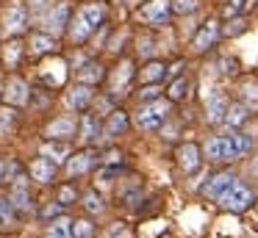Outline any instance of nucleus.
<instances>
[{
  "mask_svg": "<svg viewBox=\"0 0 258 238\" xmlns=\"http://www.w3.org/2000/svg\"><path fill=\"white\" fill-rule=\"evenodd\" d=\"M172 114V100H153V103H145L142 111L136 114V127L139 130H161L167 116Z\"/></svg>",
  "mask_w": 258,
  "mask_h": 238,
  "instance_id": "1",
  "label": "nucleus"
},
{
  "mask_svg": "<svg viewBox=\"0 0 258 238\" xmlns=\"http://www.w3.org/2000/svg\"><path fill=\"white\" fill-rule=\"evenodd\" d=\"M252 202H255V191H252L247 183H241L239 177H236L233 186L219 197V205H222V210H228V213H244V210L252 208Z\"/></svg>",
  "mask_w": 258,
  "mask_h": 238,
  "instance_id": "2",
  "label": "nucleus"
},
{
  "mask_svg": "<svg viewBox=\"0 0 258 238\" xmlns=\"http://www.w3.org/2000/svg\"><path fill=\"white\" fill-rule=\"evenodd\" d=\"M219 36H222L219 20H206L200 25V31L195 33V39H191V50H195V53H206V50H211L214 44H217Z\"/></svg>",
  "mask_w": 258,
  "mask_h": 238,
  "instance_id": "3",
  "label": "nucleus"
},
{
  "mask_svg": "<svg viewBox=\"0 0 258 238\" xmlns=\"http://www.w3.org/2000/svg\"><path fill=\"white\" fill-rule=\"evenodd\" d=\"M172 14V0H147L139 9V17L147 20L150 25H164Z\"/></svg>",
  "mask_w": 258,
  "mask_h": 238,
  "instance_id": "4",
  "label": "nucleus"
},
{
  "mask_svg": "<svg viewBox=\"0 0 258 238\" xmlns=\"http://www.w3.org/2000/svg\"><path fill=\"white\" fill-rule=\"evenodd\" d=\"M70 6L67 3H56V6H50L47 9V14H45V31L47 33H61V31H67L70 28Z\"/></svg>",
  "mask_w": 258,
  "mask_h": 238,
  "instance_id": "5",
  "label": "nucleus"
},
{
  "mask_svg": "<svg viewBox=\"0 0 258 238\" xmlns=\"http://www.w3.org/2000/svg\"><path fill=\"white\" fill-rule=\"evenodd\" d=\"M175 161H178V166L186 172V175H191V172L200 169V164H203V152H200V147H197V144L183 141V144L178 147V152H175Z\"/></svg>",
  "mask_w": 258,
  "mask_h": 238,
  "instance_id": "6",
  "label": "nucleus"
},
{
  "mask_svg": "<svg viewBox=\"0 0 258 238\" xmlns=\"http://www.w3.org/2000/svg\"><path fill=\"white\" fill-rule=\"evenodd\" d=\"M203 158L211 164H230V152H228V138L225 136H211L203 144Z\"/></svg>",
  "mask_w": 258,
  "mask_h": 238,
  "instance_id": "7",
  "label": "nucleus"
},
{
  "mask_svg": "<svg viewBox=\"0 0 258 238\" xmlns=\"http://www.w3.org/2000/svg\"><path fill=\"white\" fill-rule=\"evenodd\" d=\"M233 180H236L233 172H217V175H211V177L206 180V186H203V197H208V199H219L230 186H233Z\"/></svg>",
  "mask_w": 258,
  "mask_h": 238,
  "instance_id": "8",
  "label": "nucleus"
},
{
  "mask_svg": "<svg viewBox=\"0 0 258 238\" xmlns=\"http://www.w3.org/2000/svg\"><path fill=\"white\" fill-rule=\"evenodd\" d=\"M228 105H230V100L225 97V92H211V94H208V100H206V116H208V122L222 125L225 114H228Z\"/></svg>",
  "mask_w": 258,
  "mask_h": 238,
  "instance_id": "9",
  "label": "nucleus"
},
{
  "mask_svg": "<svg viewBox=\"0 0 258 238\" xmlns=\"http://www.w3.org/2000/svg\"><path fill=\"white\" fill-rule=\"evenodd\" d=\"M3 100H6V105H25L31 100L28 83H25L23 77H9V81H6V92H3Z\"/></svg>",
  "mask_w": 258,
  "mask_h": 238,
  "instance_id": "10",
  "label": "nucleus"
},
{
  "mask_svg": "<svg viewBox=\"0 0 258 238\" xmlns=\"http://www.w3.org/2000/svg\"><path fill=\"white\" fill-rule=\"evenodd\" d=\"M9 197H12V202H14V208L17 210H31V188H28V177L25 175H17L12 180V194H9Z\"/></svg>",
  "mask_w": 258,
  "mask_h": 238,
  "instance_id": "11",
  "label": "nucleus"
},
{
  "mask_svg": "<svg viewBox=\"0 0 258 238\" xmlns=\"http://www.w3.org/2000/svg\"><path fill=\"white\" fill-rule=\"evenodd\" d=\"M228 152H230V161H236V158H241V155H247L252 149V136L250 133H241V130H233V133H228Z\"/></svg>",
  "mask_w": 258,
  "mask_h": 238,
  "instance_id": "12",
  "label": "nucleus"
},
{
  "mask_svg": "<svg viewBox=\"0 0 258 238\" xmlns=\"http://www.w3.org/2000/svg\"><path fill=\"white\" fill-rule=\"evenodd\" d=\"M25 25H28V9H25L23 3H14L12 9L6 11V31L12 33V36H20V33L25 31Z\"/></svg>",
  "mask_w": 258,
  "mask_h": 238,
  "instance_id": "13",
  "label": "nucleus"
},
{
  "mask_svg": "<svg viewBox=\"0 0 258 238\" xmlns=\"http://www.w3.org/2000/svg\"><path fill=\"white\" fill-rule=\"evenodd\" d=\"M95 164H97V149H84V152H75L73 158H67V172L75 177L89 172Z\"/></svg>",
  "mask_w": 258,
  "mask_h": 238,
  "instance_id": "14",
  "label": "nucleus"
},
{
  "mask_svg": "<svg viewBox=\"0 0 258 238\" xmlns=\"http://www.w3.org/2000/svg\"><path fill=\"white\" fill-rule=\"evenodd\" d=\"M45 136L47 138H61V141L73 138L75 136V119L73 116H58V119H53L50 125L45 127Z\"/></svg>",
  "mask_w": 258,
  "mask_h": 238,
  "instance_id": "15",
  "label": "nucleus"
},
{
  "mask_svg": "<svg viewBox=\"0 0 258 238\" xmlns=\"http://www.w3.org/2000/svg\"><path fill=\"white\" fill-rule=\"evenodd\" d=\"M31 177H34L36 183H53V177H56V161H50L47 155L36 158L34 164H31Z\"/></svg>",
  "mask_w": 258,
  "mask_h": 238,
  "instance_id": "16",
  "label": "nucleus"
},
{
  "mask_svg": "<svg viewBox=\"0 0 258 238\" xmlns=\"http://www.w3.org/2000/svg\"><path fill=\"white\" fill-rule=\"evenodd\" d=\"M56 47H58V42H56L53 33H47V31L31 33V53L34 55H47V53H53Z\"/></svg>",
  "mask_w": 258,
  "mask_h": 238,
  "instance_id": "17",
  "label": "nucleus"
},
{
  "mask_svg": "<svg viewBox=\"0 0 258 238\" xmlns=\"http://www.w3.org/2000/svg\"><path fill=\"white\" fill-rule=\"evenodd\" d=\"M92 86H86V83H78L75 89H70V94H67V103H70V108H75V111H86L89 108V103H92Z\"/></svg>",
  "mask_w": 258,
  "mask_h": 238,
  "instance_id": "18",
  "label": "nucleus"
},
{
  "mask_svg": "<svg viewBox=\"0 0 258 238\" xmlns=\"http://www.w3.org/2000/svg\"><path fill=\"white\" fill-rule=\"evenodd\" d=\"M247 119H250V108H247V105L239 100V103H230V105H228V114H225V122H222V125H228L230 130H239V127L244 125Z\"/></svg>",
  "mask_w": 258,
  "mask_h": 238,
  "instance_id": "19",
  "label": "nucleus"
},
{
  "mask_svg": "<svg viewBox=\"0 0 258 238\" xmlns=\"http://www.w3.org/2000/svg\"><path fill=\"white\" fill-rule=\"evenodd\" d=\"M103 77H106V66L97 64V61H89V64H84L78 69V83H86V86H95Z\"/></svg>",
  "mask_w": 258,
  "mask_h": 238,
  "instance_id": "20",
  "label": "nucleus"
},
{
  "mask_svg": "<svg viewBox=\"0 0 258 238\" xmlns=\"http://www.w3.org/2000/svg\"><path fill=\"white\" fill-rule=\"evenodd\" d=\"M100 119H97V114H84L81 116V141H95L97 136H100Z\"/></svg>",
  "mask_w": 258,
  "mask_h": 238,
  "instance_id": "21",
  "label": "nucleus"
},
{
  "mask_svg": "<svg viewBox=\"0 0 258 238\" xmlns=\"http://www.w3.org/2000/svg\"><path fill=\"white\" fill-rule=\"evenodd\" d=\"M103 130H106V136H111V138L114 136H122V133L128 130V114H125V111H111Z\"/></svg>",
  "mask_w": 258,
  "mask_h": 238,
  "instance_id": "22",
  "label": "nucleus"
},
{
  "mask_svg": "<svg viewBox=\"0 0 258 238\" xmlns=\"http://www.w3.org/2000/svg\"><path fill=\"white\" fill-rule=\"evenodd\" d=\"M92 31H95V28L89 25V22L84 20V14H75V20H70V36H73V42H86V39L92 36Z\"/></svg>",
  "mask_w": 258,
  "mask_h": 238,
  "instance_id": "23",
  "label": "nucleus"
},
{
  "mask_svg": "<svg viewBox=\"0 0 258 238\" xmlns=\"http://www.w3.org/2000/svg\"><path fill=\"white\" fill-rule=\"evenodd\" d=\"M81 14H84V20L97 31V28L103 25V20H106V3H97V0L95 3H86L84 9H81Z\"/></svg>",
  "mask_w": 258,
  "mask_h": 238,
  "instance_id": "24",
  "label": "nucleus"
},
{
  "mask_svg": "<svg viewBox=\"0 0 258 238\" xmlns=\"http://www.w3.org/2000/svg\"><path fill=\"white\" fill-rule=\"evenodd\" d=\"M139 77H142V83H158L161 77H167V64H161V61H147L142 66Z\"/></svg>",
  "mask_w": 258,
  "mask_h": 238,
  "instance_id": "25",
  "label": "nucleus"
},
{
  "mask_svg": "<svg viewBox=\"0 0 258 238\" xmlns=\"http://www.w3.org/2000/svg\"><path fill=\"white\" fill-rule=\"evenodd\" d=\"M67 152H70V147H67V141H61V138H50V141L42 147V155H47L50 161H64Z\"/></svg>",
  "mask_w": 258,
  "mask_h": 238,
  "instance_id": "26",
  "label": "nucleus"
},
{
  "mask_svg": "<svg viewBox=\"0 0 258 238\" xmlns=\"http://www.w3.org/2000/svg\"><path fill=\"white\" fill-rule=\"evenodd\" d=\"M239 97H241V103H244L250 111H255V108H258V83H255V81H247V83H241V89H239Z\"/></svg>",
  "mask_w": 258,
  "mask_h": 238,
  "instance_id": "27",
  "label": "nucleus"
},
{
  "mask_svg": "<svg viewBox=\"0 0 258 238\" xmlns=\"http://www.w3.org/2000/svg\"><path fill=\"white\" fill-rule=\"evenodd\" d=\"M45 238H75V235H73V221H70V219H56V221H50Z\"/></svg>",
  "mask_w": 258,
  "mask_h": 238,
  "instance_id": "28",
  "label": "nucleus"
},
{
  "mask_svg": "<svg viewBox=\"0 0 258 238\" xmlns=\"http://www.w3.org/2000/svg\"><path fill=\"white\" fill-rule=\"evenodd\" d=\"M17 175H20L17 161L14 158H0V186H3V183H12Z\"/></svg>",
  "mask_w": 258,
  "mask_h": 238,
  "instance_id": "29",
  "label": "nucleus"
},
{
  "mask_svg": "<svg viewBox=\"0 0 258 238\" xmlns=\"http://www.w3.org/2000/svg\"><path fill=\"white\" fill-rule=\"evenodd\" d=\"M186 89H189V81H186L183 75H180V77H175V81L169 83V89H167L169 100H172V103H178V100H183V97H186Z\"/></svg>",
  "mask_w": 258,
  "mask_h": 238,
  "instance_id": "30",
  "label": "nucleus"
},
{
  "mask_svg": "<svg viewBox=\"0 0 258 238\" xmlns=\"http://www.w3.org/2000/svg\"><path fill=\"white\" fill-rule=\"evenodd\" d=\"M84 208L89 210V213H103V210H106V202H103V197L97 191H86L84 194Z\"/></svg>",
  "mask_w": 258,
  "mask_h": 238,
  "instance_id": "31",
  "label": "nucleus"
},
{
  "mask_svg": "<svg viewBox=\"0 0 258 238\" xmlns=\"http://www.w3.org/2000/svg\"><path fill=\"white\" fill-rule=\"evenodd\" d=\"M14 202H12V197H0V224L3 227H9L14 221Z\"/></svg>",
  "mask_w": 258,
  "mask_h": 238,
  "instance_id": "32",
  "label": "nucleus"
},
{
  "mask_svg": "<svg viewBox=\"0 0 258 238\" xmlns=\"http://www.w3.org/2000/svg\"><path fill=\"white\" fill-rule=\"evenodd\" d=\"M20 58H23V42H20V39H14V42L6 44V64L9 66H17Z\"/></svg>",
  "mask_w": 258,
  "mask_h": 238,
  "instance_id": "33",
  "label": "nucleus"
},
{
  "mask_svg": "<svg viewBox=\"0 0 258 238\" xmlns=\"http://www.w3.org/2000/svg\"><path fill=\"white\" fill-rule=\"evenodd\" d=\"M131 77H134V64H131V61H122V64H119V69H117V81H114V92H119V86H122V83H128Z\"/></svg>",
  "mask_w": 258,
  "mask_h": 238,
  "instance_id": "34",
  "label": "nucleus"
},
{
  "mask_svg": "<svg viewBox=\"0 0 258 238\" xmlns=\"http://www.w3.org/2000/svg\"><path fill=\"white\" fill-rule=\"evenodd\" d=\"M14 127V108H0V136H9Z\"/></svg>",
  "mask_w": 258,
  "mask_h": 238,
  "instance_id": "35",
  "label": "nucleus"
},
{
  "mask_svg": "<svg viewBox=\"0 0 258 238\" xmlns=\"http://www.w3.org/2000/svg\"><path fill=\"white\" fill-rule=\"evenodd\" d=\"M161 97V89L156 86V83H145V89L139 92V100L142 103H153V100Z\"/></svg>",
  "mask_w": 258,
  "mask_h": 238,
  "instance_id": "36",
  "label": "nucleus"
},
{
  "mask_svg": "<svg viewBox=\"0 0 258 238\" xmlns=\"http://www.w3.org/2000/svg\"><path fill=\"white\" fill-rule=\"evenodd\" d=\"M197 9V0H172V14H191Z\"/></svg>",
  "mask_w": 258,
  "mask_h": 238,
  "instance_id": "37",
  "label": "nucleus"
},
{
  "mask_svg": "<svg viewBox=\"0 0 258 238\" xmlns=\"http://www.w3.org/2000/svg\"><path fill=\"white\" fill-rule=\"evenodd\" d=\"M92 232H95V227H92L89 221H73V235L75 238H92Z\"/></svg>",
  "mask_w": 258,
  "mask_h": 238,
  "instance_id": "38",
  "label": "nucleus"
},
{
  "mask_svg": "<svg viewBox=\"0 0 258 238\" xmlns=\"http://www.w3.org/2000/svg\"><path fill=\"white\" fill-rule=\"evenodd\" d=\"M106 238H128V224L125 221H114L106 230Z\"/></svg>",
  "mask_w": 258,
  "mask_h": 238,
  "instance_id": "39",
  "label": "nucleus"
},
{
  "mask_svg": "<svg viewBox=\"0 0 258 238\" xmlns=\"http://www.w3.org/2000/svg\"><path fill=\"white\" fill-rule=\"evenodd\" d=\"M219 69H222L225 75H230V77H233L236 72H239V61H236V58H230V55H225V58H219Z\"/></svg>",
  "mask_w": 258,
  "mask_h": 238,
  "instance_id": "40",
  "label": "nucleus"
},
{
  "mask_svg": "<svg viewBox=\"0 0 258 238\" xmlns=\"http://www.w3.org/2000/svg\"><path fill=\"white\" fill-rule=\"evenodd\" d=\"M61 210H64V205L61 202H53V205H47L45 210H42V219H58V216H61Z\"/></svg>",
  "mask_w": 258,
  "mask_h": 238,
  "instance_id": "41",
  "label": "nucleus"
},
{
  "mask_svg": "<svg viewBox=\"0 0 258 238\" xmlns=\"http://www.w3.org/2000/svg\"><path fill=\"white\" fill-rule=\"evenodd\" d=\"M244 28H247V22H244V20H230V22H228V28H222V33H225V36H233V33H241Z\"/></svg>",
  "mask_w": 258,
  "mask_h": 238,
  "instance_id": "42",
  "label": "nucleus"
},
{
  "mask_svg": "<svg viewBox=\"0 0 258 238\" xmlns=\"http://www.w3.org/2000/svg\"><path fill=\"white\" fill-rule=\"evenodd\" d=\"M183 66H186V61H183V58H178L175 64H169V66H167V77H169V81L180 77V75H183Z\"/></svg>",
  "mask_w": 258,
  "mask_h": 238,
  "instance_id": "43",
  "label": "nucleus"
},
{
  "mask_svg": "<svg viewBox=\"0 0 258 238\" xmlns=\"http://www.w3.org/2000/svg\"><path fill=\"white\" fill-rule=\"evenodd\" d=\"M73 199H75V188L73 186H61V188H58V202H61V205H70Z\"/></svg>",
  "mask_w": 258,
  "mask_h": 238,
  "instance_id": "44",
  "label": "nucleus"
},
{
  "mask_svg": "<svg viewBox=\"0 0 258 238\" xmlns=\"http://www.w3.org/2000/svg\"><path fill=\"white\" fill-rule=\"evenodd\" d=\"M28 3H31V14H45L53 6V0H28Z\"/></svg>",
  "mask_w": 258,
  "mask_h": 238,
  "instance_id": "45",
  "label": "nucleus"
},
{
  "mask_svg": "<svg viewBox=\"0 0 258 238\" xmlns=\"http://www.w3.org/2000/svg\"><path fill=\"white\" fill-rule=\"evenodd\" d=\"M139 53L145 55V58H147V55H153V42H150V39H142V42H139Z\"/></svg>",
  "mask_w": 258,
  "mask_h": 238,
  "instance_id": "46",
  "label": "nucleus"
},
{
  "mask_svg": "<svg viewBox=\"0 0 258 238\" xmlns=\"http://www.w3.org/2000/svg\"><path fill=\"white\" fill-rule=\"evenodd\" d=\"M244 0H230V6H228V14H239L241 9H244Z\"/></svg>",
  "mask_w": 258,
  "mask_h": 238,
  "instance_id": "47",
  "label": "nucleus"
},
{
  "mask_svg": "<svg viewBox=\"0 0 258 238\" xmlns=\"http://www.w3.org/2000/svg\"><path fill=\"white\" fill-rule=\"evenodd\" d=\"M252 172H255V175H258V158L252 161Z\"/></svg>",
  "mask_w": 258,
  "mask_h": 238,
  "instance_id": "48",
  "label": "nucleus"
}]
</instances>
